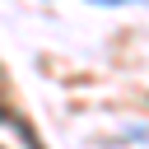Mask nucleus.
Masks as SVG:
<instances>
[{"mask_svg":"<svg viewBox=\"0 0 149 149\" xmlns=\"http://www.w3.org/2000/svg\"><path fill=\"white\" fill-rule=\"evenodd\" d=\"M93 5H135V0H93Z\"/></svg>","mask_w":149,"mask_h":149,"instance_id":"f257e3e1","label":"nucleus"}]
</instances>
